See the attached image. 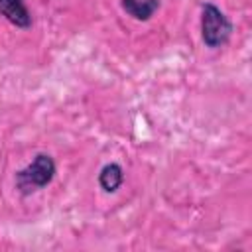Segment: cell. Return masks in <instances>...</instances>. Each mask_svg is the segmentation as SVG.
<instances>
[{
  "instance_id": "cell-1",
  "label": "cell",
  "mask_w": 252,
  "mask_h": 252,
  "mask_svg": "<svg viewBox=\"0 0 252 252\" xmlns=\"http://www.w3.org/2000/svg\"><path fill=\"white\" fill-rule=\"evenodd\" d=\"M55 173H57L55 159L49 154L39 152L32 158V161L26 167L16 171L14 183H16V189L22 195H32V193L47 187L55 179Z\"/></svg>"
},
{
  "instance_id": "cell-2",
  "label": "cell",
  "mask_w": 252,
  "mask_h": 252,
  "mask_svg": "<svg viewBox=\"0 0 252 252\" xmlns=\"http://www.w3.org/2000/svg\"><path fill=\"white\" fill-rule=\"evenodd\" d=\"M232 35L230 18L215 4L205 2L201 6V39L209 49H219L228 43Z\"/></svg>"
},
{
  "instance_id": "cell-3",
  "label": "cell",
  "mask_w": 252,
  "mask_h": 252,
  "mask_svg": "<svg viewBox=\"0 0 252 252\" xmlns=\"http://www.w3.org/2000/svg\"><path fill=\"white\" fill-rule=\"evenodd\" d=\"M0 16L20 30H28L33 24V16L26 0H0Z\"/></svg>"
},
{
  "instance_id": "cell-4",
  "label": "cell",
  "mask_w": 252,
  "mask_h": 252,
  "mask_svg": "<svg viewBox=\"0 0 252 252\" xmlns=\"http://www.w3.org/2000/svg\"><path fill=\"white\" fill-rule=\"evenodd\" d=\"M159 0H120V8L136 22H148L159 10Z\"/></svg>"
},
{
  "instance_id": "cell-5",
  "label": "cell",
  "mask_w": 252,
  "mask_h": 252,
  "mask_svg": "<svg viewBox=\"0 0 252 252\" xmlns=\"http://www.w3.org/2000/svg\"><path fill=\"white\" fill-rule=\"evenodd\" d=\"M124 183V167L118 161H108L98 171V185L104 193H116Z\"/></svg>"
}]
</instances>
